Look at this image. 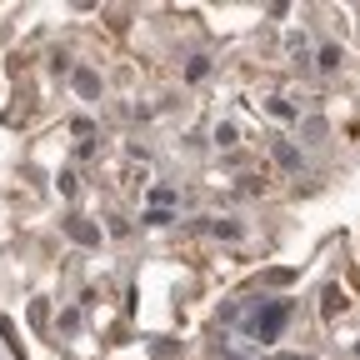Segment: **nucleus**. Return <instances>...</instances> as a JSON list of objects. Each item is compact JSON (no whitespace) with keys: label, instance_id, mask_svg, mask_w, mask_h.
<instances>
[{"label":"nucleus","instance_id":"1","mask_svg":"<svg viewBox=\"0 0 360 360\" xmlns=\"http://www.w3.org/2000/svg\"><path fill=\"white\" fill-rule=\"evenodd\" d=\"M281 321H285V305H270V310H265V321H255L260 340H270V335H276V330H281Z\"/></svg>","mask_w":360,"mask_h":360},{"label":"nucleus","instance_id":"2","mask_svg":"<svg viewBox=\"0 0 360 360\" xmlns=\"http://www.w3.org/2000/svg\"><path fill=\"white\" fill-rule=\"evenodd\" d=\"M70 80H75V90H80V96H101V75H96V70H85V65H80Z\"/></svg>","mask_w":360,"mask_h":360},{"label":"nucleus","instance_id":"3","mask_svg":"<svg viewBox=\"0 0 360 360\" xmlns=\"http://www.w3.org/2000/svg\"><path fill=\"white\" fill-rule=\"evenodd\" d=\"M276 165H285V170H300V150H295L290 141H276Z\"/></svg>","mask_w":360,"mask_h":360},{"label":"nucleus","instance_id":"4","mask_svg":"<svg viewBox=\"0 0 360 360\" xmlns=\"http://www.w3.org/2000/svg\"><path fill=\"white\" fill-rule=\"evenodd\" d=\"M65 231H70L80 245H96V240H101V231H90V225H80V220H65Z\"/></svg>","mask_w":360,"mask_h":360},{"label":"nucleus","instance_id":"5","mask_svg":"<svg viewBox=\"0 0 360 360\" xmlns=\"http://www.w3.org/2000/svg\"><path fill=\"white\" fill-rule=\"evenodd\" d=\"M300 135H305V141H321V135H326V120H321V115H310V120L300 125Z\"/></svg>","mask_w":360,"mask_h":360},{"label":"nucleus","instance_id":"6","mask_svg":"<svg viewBox=\"0 0 360 360\" xmlns=\"http://www.w3.org/2000/svg\"><path fill=\"white\" fill-rule=\"evenodd\" d=\"M335 310H345V290H340V285L326 290V315H335Z\"/></svg>","mask_w":360,"mask_h":360},{"label":"nucleus","instance_id":"7","mask_svg":"<svg viewBox=\"0 0 360 360\" xmlns=\"http://www.w3.org/2000/svg\"><path fill=\"white\" fill-rule=\"evenodd\" d=\"M345 56H340V45H326V51H321V70H335Z\"/></svg>","mask_w":360,"mask_h":360},{"label":"nucleus","instance_id":"8","mask_svg":"<svg viewBox=\"0 0 360 360\" xmlns=\"http://www.w3.org/2000/svg\"><path fill=\"white\" fill-rule=\"evenodd\" d=\"M215 141H220V146H236V141H240V130H236V125H231V120H225V125H220V130H215Z\"/></svg>","mask_w":360,"mask_h":360},{"label":"nucleus","instance_id":"9","mask_svg":"<svg viewBox=\"0 0 360 360\" xmlns=\"http://www.w3.org/2000/svg\"><path fill=\"white\" fill-rule=\"evenodd\" d=\"M210 231H215V236H231V240H236V236H240V225H236V220H215Z\"/></svg>","mask_w":360,"mask_h":360},{"label":"nucleus","instance_id":"10","mask_svg":"<svg viewBox=\"0 0 360 360\" xmlns=\"http://www.w3.org/2000/svg\"><path fill=\"white\" fill-rule=\"evenodd\" d=\"M285 360H300V355H285Z\"/></svg>","mask_w":360,"mask_h":360}]
</instances>
